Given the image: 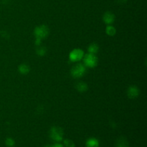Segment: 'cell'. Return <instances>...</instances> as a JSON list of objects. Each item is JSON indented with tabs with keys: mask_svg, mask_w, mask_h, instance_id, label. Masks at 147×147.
Returning a JSON list of instances; mask_svg holds the SVG:
<instances>
[{
	"mask_svg": "<svg viewBox=\"0 0 147 147\" xmlns=\"http://www.w3.org/2000/svg\"><path fill=\"white\" fill-rule=\"evenodd\" d=\"M44 147H53V146H52V145H46V146H45Z\"/></svg>",
	"mask_w": 147,
	"mask_h": 147,
	"instance_id": "d6986e66",
	"label": "cell"
},
{
	"mask_svg": "<svg viewBox=\"0 0 147 147\" xmlns=\"http://www.w3.org/2000/svg\"><path fill=\"white\" fill-rule=\"evenodd\" d=\"M49 32H50L49 28L46 25H44V24L37 27L34 29V31L36 39H38V40H40L47 37V35L49 34Z\"/></svg>",
	"mask_w": 147,
	"mask_h": 147,
	"instance_id": "277c9868",
	"label": "cell"
},
{
	"mask_svg": "<svg viewBox=\"0 0 147 147\" xmlns=\"http://www.w3.org/2000/svg\"><path fill=\"white\" fill-rule=\"evenodd\" d=\"M116 147H129V144L127 139L122 136L118 139L116 143Z\"/></svg>",
	"mask_w": 147,
	"mask_h": 147,
	"instance_id": "ba28073f",
	"label": "cell"
},
{
	"mask_svg": "<svg viewBox=\"0 0 147 147\" xmlns=\"http://www.w3.org/2000/svg\"><path fill=\"white\" fill-rule=\"evenodd\" d=\"M98 45L96 43H93V44H90L89 45V47H88V50L89 53H92V54H96L98 51Z\"/></svg>",
	"mask_w": 147,
	"mask_h": 147,
	"instance_id": "7c38bea8",
	"label": "cell"
},
{
	"mask_svg": "<svg viewBox=\"0 0 147 147\" xmlns=\"http://www.w3.org/2000/svg\"><path fill=\"white\" fill-rule=\"evenodd\" d=\"M88 85L85 82H79L76 84V89L78 91L80 92V93H83V92L87 91L88 90Z\"/></svg>",
	"mask_w": 147,
	"mask_h": 147,
	"instance_id": "8fae6325",
	"label": "cell"
},
{
	"mask_svg": "<svg viewBox=\"0 0 147 147\" xmlns=\"http://www.w3.org/2000/svg\"><path fill=\"white\" fill-rule=\"evenodd\" d=\"M106 32L109 36H114L116 33V30L114 27L111 25H109L106 27Z\"/></svg>",
	"mask_w": 147,
	"mask_h": 147,
	"instance_id": "4fadbf2b",
	"label": "cell"
},
{
	"mask_svg": "<svg viewBox=\"0 0 147 147\" xmlns=\"http://www.w3.org/2000/svg\"><path fill=\"white\" fill-rule=\"evenodd\" d=\"M83 64L86 67H95L98 64V57H96V54H92V53H88L84 55L83 57Z\"/></svg>",
	"mask_w": 147,
	"mask_h": 147,
	"instance_id": "3957f363",
	"label": "cell"
},
{
	"mask_svg": "<svg viewBox=\"0 0 147 147\" xmlns=\"http://www.w3.org/2000/svg\"><path fill=\"white\" fill-rule=\"evenodd\" d=\"M127 95L130 98H136L139 95V90L136 86H132L129 88L127 90Z\"/></svg>",
	"mask_w": 147,
	"mask_h": 147,
	"instance_id": "52a82bcc",
	"label": "cell"
},
{
	"mask_svg": "<svg viewBox=\"0 0 147 147\" xmlns=\"http://www.w3.org/2000/svg\"><path fill=\"white\" fill-rule=\"evenodd\" d=\"M5 144L7 147H14L15 145V142L12 138L8 137L5 140Z\"/></svg>",
	"mask_w": 147,
	"mask_h": 147,
	"instance_id": "5bb4252c",
	"label": "cell"
},
{
	"mask_svg": "<svg viewBox=\"0 0 147 147\" xmlns=\"http://www.w3.org/2000/svg\"><path fill=\"white\" fill-rule=\"evenodd\" d=\"M64 146L65 147H75V143L70 139H67L64 140Z\"/></svg>",
	"mask_w": 147,
	"mask_h": 147,
	"instance_id": "2e32d148",
	"label": "cell"
},
{
	"mask_svg": "<svg viewBox=\"0 0 147 147\" xmlns=\"http://www.w3.org/2000/svg\"><path fill=\"white\" fill-rule=\"evenodd\" d=\"M86 71V67L83 63H77L71 69V76L75 78H79L84 76Z\"/></svg>",
	"mask_w": 147,
	"mask_h": 147,
	"instance_id": "7a4b0ae2",
	"label": "cell"
},
{
	"mask_svg": "<svg viewBox=\"0 0 147 147\" xmlns=\"http://www.w3.org/2000/svg\"><path fill=\"white\" fill-rule=\"evenodd\" d=\"M52 146L53 147H65L64 145L61 144H60L59 142H57V143L55 144L52 145Z\"/></svg>",
	"mask_w": 147,
	"mask_h": 147,
	"instance_id": "e0dca14e",
	"label": "cell"
},
{
	"mask_svg": "<svg viewBox=\"0 0 147 147\" xmlns=\"http://www.w3.org/2000/svg\"><path fill=\"white\" fill-rule=\"evenodd\" d=\"M46 52H47V50H46L45 47H39L37 49V51H36V53H37V54L38 55L42 57V56H44L46 54Z\"/></svg>",
	"mask_w": 147,
	"mask_h": 147,
	"instance_id": "9a60e30c",
	"label": "cell"
},
{
	"mask_svg": "<svg viewBox=\"0 0 147 147\" xmlns=\"http://www.w3.org/2000/svg\"><path fill=\"white\" fill-rule=\"evenodd\" d=\"M63 129L60 126H53L50 131V136L53 141L56 142H60L63 139Z\"/></svg>",
	"mask_w": 147,
	"mask_h": 147,
	"instance_id": "6da1fadb",
	"label": "cell"
},
{
	"mask_svg": "<svg viewBox=\"0 0 147 147\" xmlns=\"http://www.w3.org/2000/svg\"><path fill=\"white\" fill-rule=\"evenodd\" d=\"M84 57V52L83 50L79 48L74 49L70 52L69 55V59L71 62H79L82 60Z\"/></svg>",
	"mask_w": 147,
	"mask_h": 147,
	"instance_id": "5b68a950",
	"label": "cell"
},
{
	"mask_svg": "<svg viewBox=\"0 0 147 147\" xmlns=\"http://www.w3.org/2000/svg\"><path fill=\"white\" fill-rule=\"evenodd\" d=\"M103 20L105 24H111L115 20V15L111 11H106L104 13L103 16Z\"/></svg>",
	"mask_w": 147,
	"mask_h": 147,
	"instance_id": "8992f818",
	"label": "cell"
},
{
	"mask_svg": "<svg viewBox=\"0 0 147 147\" xmlns=\"http://www.w3.org/2000/svg\"><path fill=\"white\" fill-rule=\"evenodd\" d=\"M86 147H99V141L96 138H90L86 142Z\"/></svg>",
	"mask_w": 147,
	"mask_h": 147,
	"instance_id": "9c48e42d",
	"label": "cell"
},
{
	"mask_svg": "<svg viewBox=\"0 0 147 147\" xmlns=\"http://www.w3.org/2000/svg\"><path fill=\"white\" fill-rule=\"evenodd\" d=\"M116 1L119 3H125L127 0H116Z\"/></svg>",
	"mask_w": 147,
	"mask_h": 147,
	"instance_id": "ac0fdd59",
	"label": "cell"
},
{
	"mask_svg": "<svg viewBox=\"0 0 147 147\" xmlns=\"http://www.w3.org/2000/svg\"><path fill=\"white\" fill-rule=\"evenodd\" d=\"M18 70L21 74L27 75L30 73V67L27 64H22L19 66Z\"/></svg>",
	"mask_w": 147,
	"mask_h": 147,
	"instance_id": "30bf717a",
	"label": "cell"
}]
</instances>
